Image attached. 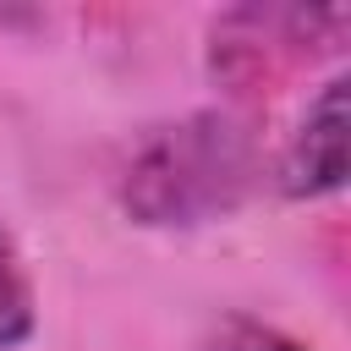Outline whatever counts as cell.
I'll return each mask as SVG.
<instances>
[{"label": "cell", "mask_w": 351, "mask_h": 351, "mask_svg": "<svg viewBox=\"0 0 351 351\" xmlns=\"http://www.w3.org/2000/svg\"><path fill=\"white\" fill-rule=\"evenodd\" d=\"M258 143L230 110H197L148 132L121 176V203L143 225H203L252 186Z\"/></svg>", "instance_id": "obj_1"}, {"label": "cell", "mask_w": 351, "mask_h": 351, "mask_svg": "<svg viewBox=\"0 0 351 351\" xmlns=\"http://www.w3.org/2000/svg\"><path fill=\"white\" fill-rule=\"evenodd\" d=\"M346 181V82H324L280 154V186L291 197H324Z\"/></svg>", "instance_id": "obj_2"}, {"label": "cell", "mask_w": 351, "mask_h": 351, "mask_svg": "<svg viewBox=\"0 0 351 351\" xmlns=\"http://www.w3.org/2000/svg\"><path fill=\"white\" fill-rule=\"evenodd\" d=\"M27 335H33V285H27V269L16 258L11 230L0 225V351L22 346Z\"/></svg>", "instance_id": "obj_3"}, {"label": "cell", "mask_w": 351, "mask_h": 351, "mask_svg": "<svg viewBox=\"0 0 351 351\" xmlns=\"http://www.w3.org/2000/svg\"><path fill=\"white\" fill-rule=\"evenodd\" d=\"M192 351H307V346L291 340V335H280L274 324H258V318H247V313H230V318H219Z\"/></svg>", "instance_id": "obj_4"}]
</instances>
